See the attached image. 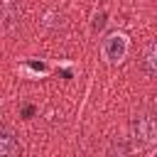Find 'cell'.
I'll list each match as a JSON object with an SVG mask.
<instances>
[{
  "label": "cell",
  "instance_id": "cell-1",
  "mask_svg": "<svg viewBox=\"0 0 157 157\" xmlns=\"http://www.w3.org/2000/svg\"><path fill=\"white\" fill-rule=\"evenodd\" d=\"M130 135H132V142H135L137 150H145V147L155 145V140H157V120L150 113L135 115L132 123H130Z\"/></svg>",
  "mask_w": 157,
  "mask_h": 157
},
{
  "label": "cell",
  "instance_id": "cell-2",
  "mask_svg": "<svg viewBox=\"0 0 157 157\" xmlns=\"http://www.w3.org/2000/svg\"><path fill=\"white\" fill-rule=\"evenodd\" d=\"M128 49H130V42H128V34L123 32H110L101 44V54L108 64H120L128 56Z\"/></svg>",
  "mask_w": 157,
  "mask_h": 157
},
{
  "label": "cell",
  "instance_id": "cell-3",
  "mask_svg": "<svg viewBox=\"0 0 157 157\" xmlns=\"http://www.w3.org/2000/svg\"><path fill=\"white\" fill-rule=\"evenodd\" d=\"M0 157H20V142L10 130L0 132Z\"/></svg>",
  "mask_w": 157,
  "mask_h": 157
},
{
  "label": "cell",
  "instance_id": "cell-4",
  "mask_svg": "<svg viewBox=\"0 0 157 157\" xmlns=\"http://www.w3.org/2000/svg\"><path fill=\"white\" fill-rule=\"evenodd\" d=\"M142 71H145L150 78L157 74V47H155V42H150L147 49H145V56H142Z\"/></svg>",
  "mask_w": 157,
  "mask_h": 157
},
{
  "label": "cell",
  "instance_id": "cell-5",
  "mask_svg": "<svg viewBox=\"0 0 157 157\" xmlns=\"http://www.w3.org/2000/svg\"><path fill=\"white\" fill-rule=\"evenodd\" d=\"M105 157H132V152H130L128 142H123V140H113L110 147H108V152H105Z\"/></svg>",
  "mask_w": 157,
  "mask_h": 157
}]
</instances>
